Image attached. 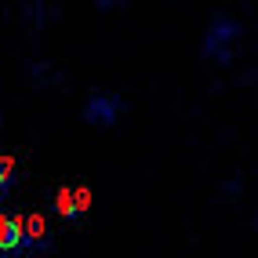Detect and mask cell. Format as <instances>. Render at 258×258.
<instances>
[{"instance_id":"obj_1","label":"cell","mask_w":258,"mask_h":258,"mask_svg":"<svg viewBox=\"0 0 258 258\" xmlns=\"http://www.w3.org/2000/svg\"><path fill=\"white\" fill-rule=\"evenodd\" d=\"M244 37V26L229 15H211L208 29H204V40H200V58H208L215 66H229L236 55V44Z\"/></svg>"},{"instance_id":"obj_2","label":"cell","mask_w":258,"mask_h":258,"mask_svg":"<svg viewBox=\"0 0 258 258\" xmlns=\"http://www.w3.org/2000/svg\"><path fill=\"white\" fill-rule=\"evenodd\" d=\"M124 109H127V102L120 95H113V91H91L88 102H84V109H80V116H84V124H88V127L109 131Z\"/></svg>"},{"instance_id":"obj_3","label":"cell","mask_w":258,"mask_h":258,"mask_svg":"<svg viewBox=\"0 0 258 258\" xmlns=\"http://www.w3.org/2000/svg\"><path fill=\"white\" fill-rule=\"evenodd\" d=\"M26 244V229L19 215H0V254H15Z\"/></svg>"},{"instance_id":"obj_4","label":"cell","mask_w":258,"mask_h":258,"mask_svg":"<svg viewBox=\"0 0 258 258\" xmlns=\"http://www.w3.org/2000/svg\"><path fill=\"white\" fill-rule=\"evenodd\" d=\"M55 204H58V215H62V218H80V208H77V193H73V189H58V193H55Z\"/></svg>"},{"instance_id":"obj_5","label":"cell","mask_w":258,"mask_h":258,"mask_svg":"<svg viewBox=\"0 0 258 258\" xmlns=\"http://www.w3.org/2000/svg\"><path fill=\"white\" fill-rule=\"evenodd\" d=\"M11 185H15V160L8 153H0V197H4Z\"/></svg>"},{"instance_id":"obj_6","label":"cell","mask_w":258,"mask_h":258,"mask_svg":"<svg viewBox=\"0 0 258 258\" xmlns=\"http://www.w3.org/2000/svg\"><path fill=\"white\" fill-rule=\"evenodd\" d=\"M73 193H77V208H80V211H88V204H91V193H88V189H73Z\"/></svg>"}]
</instances>
